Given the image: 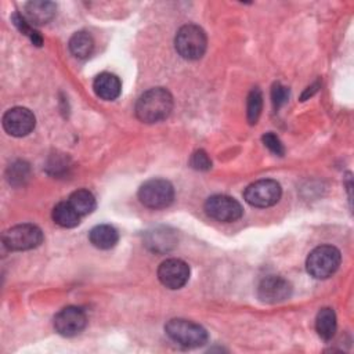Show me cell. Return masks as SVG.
Wrapping results in <instances>:
<instances>
[{
	"label": "cell",
	"mask_w": 354,
	"mask_h": 354,
	"mask_svg": "<svg viewBox=\"0 0 354 354\" xmlns=\"http://www.w3.org/2000/svg\"><path fill=\"white\" fill-rule=\"evenodd\" d=\"M340 252L330 245H322L310 252L306 267L311 277L325 279L336 272L340 266Z\"/></svg>",
	"instance_id": "cell-3"
},
{
	"label": "cell",
	"mask_w": 354,
	"mask_h": 354,
	"mask_svg": "<svg viewBox=\"0 0 354 354\" xmlns=\"http://www.w3.org/2000/svg\"><path fill=\"white\" fill-rule=\"evenodd\" d=\"M94 48V40L87 32H76L69 40V51L76 58H87Z\"/></svg>",
	"instance_id": "cell-18"
},
{
	"label": "cell",
	"mask_w": 354,
	"mask_h": 354,
	"mask_svg": "<svg viewBox=\"0 0 354 354\" xmlns=\"http://www.w3.org/2000/svg\"><path fill=\"white\" fill-rule=\"evenodd\" d=\"M174 198L173 185L162 178H152L145 181L138 189L140 202L149 209L167 207Z\"/></svg>",
	"instance_id": "cell-5"
},
{
	"label": "cell",
	"mask_w": 354,
	"mask_h": 354,
	"mask_svg": "<svg viewBox=\"0 0 354 354\" xmlns=\"http://www.w3.org/2000/svg\"><path fill=\"white\" fill-rule=\"evenodd\" d=\"M93 88L100 98L105 101H112L119 97L122 91V83L116 75L109 72H102L94 79Z\"/></svg>",
	"instance_id": "cell-13"
},
{
	"label": "cell",
	"mask_w": 354,
	"mask_h": 354,
	"mask_svg": "<svg viewBox=\"0 0 354 354\" xmlns=\"http://www.w3.org/2000/svg\"><path fill=\"white\" fill-rule=\"evenodd\" d=\"M87 324L86 313L75 306H69L62 308L55 317H54V328L55 330L66 337L79 335Z\"/></svg>",
	"instance_id": "cell-9"
},
{
	"label": "cell",
	"mask_w": 354,
	"mask_h": 354,
	"mask_svg": "<svg viewBox=\"0 0 354 354\" xmlns=\"http://www.w3.org/2000/svg\"><path fill=\"white\" fill-rule=\"evenodd\" d=\"M191 166L196 170H209L212 167V160L205 151L199 149L191 156Z\"/></svg>",
	"instance_id": "cell-25"
},
{
	"label": "cell",
	"mask_w": 354,
	"mask_h": 354,
	"mask_svg": "<svg viewBox=\"0 0 354 354\" xmlns=\"http://www.w3.org/2000/svg\"><path fill=\"white\" fill-rule=\"evenodd\" d=\"M43 242V232L33 224H18L3 234V243L10 250H29Z\"/></svg>",
	"instance_id": "cell-6"
},
{
	"label": "cell",
	"mask_w": 354,
	"mask_h": 354,
	"mask_svg": "<svg viewBox=\"0 0 354 354\" xmlns=\"http://www.w3.org/2000/svg\"><path fill=\"white\" fill-rule=\"evenodd\" d=\"M80 217L82 216L72 207V205L68 201L57 203L53 209V220L55 221V224L64 228L76 227L79 224Z\"/></svg>",
	"instance_id": "cell-16"
},
{
	"label": "cell",
	"mask_w": 354,
	"mask_h": 354,
	"mask_svg": "<svg viewBox=\"0 0 354 354\" xmlns=\"http://www.w3.org/2000/svg\"><path fill=\"white\" fill-rule=\"evenodd\" d=\"M315 329L319 337H322L324 340H329L333 337L336 332V314L332 308L325 307L319 310L315 318Z\"/></svg>",
	"instance_id": "cell-17"
},
{
	"label": "cell",
	"mask_w": 354,
	"mask_h": 354,
	"mask_svg": "<svg viewBox=\"0 0 354 354\" xmlns=\"http://www.w3.org/2000/svg\"><path fill=\"white\" fill-rule=\"evenodd\" d=\"M68 202L80 216H86L95 209V198L87 189H77L72 192Z\"/></svg>",
	"instance_id": "cell-19"
},
{
	"label": "cell",
	"mask_w": 354,
	"mask_h": 354,
	"mask_svg": "<svg viewBox=\"0 0 354 354\" xmlns=\"http://www.w3.org/2000/svg\"><path fill=\"white\" fill-rule=\"evenodd\" d=\"M263 142L264 145L274 153V155H278V156H282L285 153V149H283V145L282 142L279 141V138L274 134V133H266L263 136Z\"/></svg>",
	"instance_id": "cell-24"
},
{
	"label": "cell",
	"mask_w": 354,
	"mask_h": 354,
	"mask_svg": "<svg viewBox=\"0 0 354 354\" xmlns=\"http://www.w3.org/2000/svg\"><path fill=\"white\" fill-rule=\"evenodd\" d=\"M292 293L290 283L277 275H268L259 283L257 295L264 303H279L286 300Z\"/></svg>",
	"instance_id": "cell-12"
},
{
	"label": "cell",
	"mask_w": 354,
	"mask_h": 354,
	"mask_svg": "<svg viewBox=\"0 0 354 354\" xmlns=\"http://www.w3.org/2000/svg\"><path fill=\"white\" fill-rule=\"evenodd\" d=\"M90 242L98 248V249H111L118 243L119 235L118 231L108 224H101V225H95L91 231H90Z\"/></svg>",
	"instance_id": "cell-15"
},
{
	"label": "cell",
	"mask_w": 354,
	"mask_h": 354,
	"mask_svg": "<svg viewBox=\"0 0 354 354\" xmlns=\"http://www.w3.org/2000/svg\"><path fill=\"white\" fill-rule=\"evenodd\" d=\"M281 185L271 178L259 180L245 189V201L254 207H268L275 205L281 198Z\"/></svg>",
	"instance_id": "cell-7"
},
{
	"label": "cell",
	"mask_w": 354,
	"mask_h": 354,
	"mask_svg": "<svg viewBox=\"0 0 354 354\" xmlns=\"http://www.w3.org/2000/svg\"><path fill=\"white\" fill-rule=\"evenodd\" d=\"M205 212L217 221L231 223L241 218L243 209L236 199L228 195H213L205 202Z\"/></svg>",
	"instance_id": "cell-8"
},
{
	"label": "cell",
	"mask_w": 354,
	"mask_h": 354,
	"mask_svg": "<svg viewBox=\"0 0 354 354\" xmlns=\"http://www.w3.org/2000/svg\"><path fill=\"white\" fill-rule=\"evenodd\" d=\"M35 123V115L24 106L11 108L3 116L4 130L14 137H22L29 134L33 130Z\"/></svg>",
	"instance_id": "cell-11"
},
{
	"label": "cell",
	"mask_w": 354,
	"mask_h": 354,
	"mask_svg": "<svg viewBox=\"0 0 354 354\" xmlns=\"http://www.w3.org/2000/svg\"><path fill=\"white\" fill-rule=\"evenodd\" d=\"M55 4L53 1H29L25 6V18L32 25H44L55 15Z\"/></svg>",
	"instance_id": "cell-14"
},
{
	"label": "cell",
	"mask_w": 354,
	"mask_h": 354,
	"mask_svg": "<svg viewBox=\"0 0 354 354\" xmlns=\"http://www.w3.org/2000/svg\"><path fill=\"white\" fill-rule=\"evenodd\" d=\"M158 278L169 289L183 288L189 278V267L180 259H167L158 268Z\"/></svg>",
	"instance_id": "cell-10"
},
{
	"label": "cell",
	"mask_w": 354,
	"mask_h": 354,
	"mask_svg": "<svg viewBox=\"0 0 354 354\" xmlns=\"http://www.w3.org/2000/svg\"><path fill=\"white\" fill-rule=\"evenodd\" d=\"M206 44L207 40L203 29L192 24L181 26L174 39L177 53L185 59L201 58L206 51Z\"/></svg>",
	"instance_id": "cell-4"
},
{
	"label": "cell",
	"mask_w": 354,
	"mask_h": 354,
	"mask_svg": "<svg viewBox=\"0 0 354 354\" xmlns=\"http://www.w3.org/2000/svg\"><path fill=\"white\" fill-rule=\"evenodd\" d=\"M288 97H289V90L288 87L282 86L281 83H275L272 86V90H271V100H272V104H274V108H281L286 101H288Z\"/></svg>",
	"instance_id": "cell-23"
},
{
	"label": "cell",
	"mask_w": 354,
	"mask_h": 354,
	"mask_svg": "<svg viewBox=\"0 0 354 354\" xmlns=\"http://www.w3.org/2000/svg\"><path fill=\"white\" fill-rule=\"evenodd\" d=\"M174 239L171 238V232H167L166 230H156L149 234L148 243L151 249L153 250H167L169 246H171Z\"/></svg>",
	"instance_id": "cell-22"
},
{
	"label": "cell",
	"mask_w": 354,
	"mask_h": 354,
	"mask_svg": "<svg viewBox=\"0 0 354 354\" xmlns=\"http://www.w3.org/2000/svg\"><path fill=\"white\" fill-rule=\"evenodd\" d=\"M318 87H319V84H318V83L313 84L311 87H307V90L304 91V94L301 95V98H303V100H306L307 97H311V95H313V94H314V93L318 90Z\"/></svg>",
	"instance_id": "cell-26"
},
{
	"label": "cell",
	"mask_w": 354,
	"mask_h": 354,
	"mask_svg": "<svg viewBox=\"0 0 354 354\" xmlns=\"http://www.w3.org/2000/svg\"><path fill=\"white\" fill-rule=\"evenodd\" d=\"M173 109L171 94L162 88H149L137 100L136 115L144 123H156L166 119Z\"/></svg>",
	"instance_id": "cell-1"
},
{
	"label": "cell",
	"mask_w": 354,
	"mask_h": 354,
	"mask_svg": "<svg viewBox=\"0 0 354 354\" xmlns=\"http://www.w3.org/2000/svg\"><path fill=\"white\" fill-rule=\"evenodd\" d=\"M261 108H263V95H261V91L256 87L248 95L246 109H248V120L250 124H254L259 120Z\"/></svg>",
	"instance_id": "cell-21"
},
{
	"label": "cell",
	"mask_w": 354,
	"mask_h": 354,
	"mask_svg": "<svg viewBox=\"0 0 354 354\" xmlns=\"http://www.w3.org/2000/svg\"><path fill=\"white\" fill-rule=\"evenodd\" d=\"M165 332L174 343L188 348L203 346L207 342V332L205 328L181 318L170 319L165 326Z\"/></svg>",
	"instance_id": "cell-2"
},
{
	"label": "cell",
	"mask_w": 354,
	"mask_h": 354,
	"mask_svg": "<svg viewBox=\"0 0 354 354\" xmlns=\"http://www.w3.org/2000/svg\"><path fill=\"white\" fill-rule=\"evenodd\" d=\"M11 19H12L14 25L18 28V30H19L21 33L26 35V36L32 40V43H33V44H36V46H41L43 39H41L40 33L33 28V25H32V24H30V22H29L24 15H21V14L15 12V14H12Z\"/></svg>",
	"instance_id": "cell-20"
}]
</instances>
